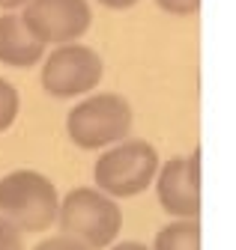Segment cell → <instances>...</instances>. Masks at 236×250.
<instances>
[{
	"mask_svg": "<svg viewBox=\"0 0 236 250\" xmlns=\"http://www.w3.org/2000/svg\"><path fill=\"white\" fill-rule=\"evenodd\" d=\"M57 188L36 170H12L0 179V214L21 232H45L57 221Z\"/></svg>",
	"mask_w": 236,
	"mask_h": 250,
	"instance_id": "7a4b0ae2",
	"label": "cell"
},
{
	"mask_svg": "<svg viewBox=\"0 0 236 250\" xmlns=\"http://www.w3.org/2000/svg\"><path fill=\"white\" fill-rule=\"evenodd\" d=\"M45 45L24 27L21 15H0V62L12 69H33L42 60Z\"/></svg>",
	"mask_w": 236,
	"mask_h": 250,
	"instance_id": "ba28073f",
	"label": "cell"
},
{
	"mask_svg": "<svg viewBox=\"0 0 236 250\" xmlns=\"http://www.w3.org/2000/svg\"><path fill=\"white\" fill-rule=\"evenodd\" d=\"M27 0H0V9H6V12H12V9H18V6H24Z\"/></svg>",
	"mask_w": 236,
	"mask_h": 250,
	"instance_id": "2e32d148",
	"label": "cell"
},
{
	"mask_svg": "<svg viewBox=\"0 0 236 250\" xmlns=\"http://www.w3.org/2000/svg\"><path fill=\"white\" fill-rule=\"evenodd\" d=\"M0 250H24V235L18 227H12L3 214H0Z\"/></svg>",
	"mask_w": 236,
	"mask_h": 250,
	"instance_id": "8fae6325",
	"label": "cell"
},
{
	"mask_svg": "<svg viewBox=\"0 0 236 250\" xmlns=\"http://www.w3.org/2000/svg\"><path fill=\"white\" fill-rule=\"evenodd\" d=\"M111 250H150V247L141 244V241H123V244H114Z\"/></svg>",
	"mask_w": 236,
	"mask_h": 250,
	"instance_id": "9a60e30c",
	"label": "cell"
},
{
	"mask_svg": "<svg viewBox=\"0 0 236 250\" xmlns=\"http://www.w3.org/2000/svg\"><path fill=\"white\" fill-rule=\"evenodd\" d=\"M18 107H21V99H18V89L0 78V131L12 128V122L18 116Z\"/></svg>",
	"mask_w": 236,
	"mask_h": 250,
	"instance_id": "30bf717a",
	"label": "cell"
},
{
	"mask_svg": "<svg viewBox=\"0 0 236 250\" xmlns=\"http://www.w3.org/2000/svg\"><path fill=\"white\" fill-rule=\"evenodd\" d=\"M132 104L120 92H93L66 116V131L81 149H105L132 134Z\"/></svg>",
	"mask_w": 236,
	"mask_h": 250,
	"instance_id": "3957f363",
	"label": "cell"
},
{
	"mask_svg": "<svg viewBox=\"0 0 236 250\" xmlns=\"http://www.w3.org/2000/svg\"><path fill=\"white\" fill-rule=\"evenodd\" d=\"M102 6H108V9H132L138 0H99Z\"/></svg>",
	"mask_w": 236,
	"mask_h": 250,
	"instance_id": "5bb4252c",
	"label": "cell"
},
{
	"mask_svg": "<svg viewBox=\"0 0 236 250\" xmlns=\"http://www.w3.org/2000/svg\"><path fill=\"white\" fill-rule=\"evenodd\" d=\"M156 6L167 15H194L200 9V0H156Z\"/></svg>",
	"mask_w": 236,
	"mask_h": 250,
	"instance_id": "7c38bea8",
	"label": "cell"
},
{
	"mask_svg": "<svg viewBox=\"0 0 236 250\" xmlns=\"http://www.w3.org/2000/svg\"><path fill=\"white\" fill-rule=\"evenodd\" d=\"M102 81V57L87 45H57L42 66V89L54 99H78Z\"/></svg>",
	"mask_w": 236,
	"mask_h": 250,
	"instance_id": "5b68a950",
	"label": "cell"
},
{
	"mask_svg": "<svg viewBox=\"0 0 236 250\" xmlns=\"http://www.w3.org/2000/svg\"><path fill=\"white\" fill-rule=\"evenodd\" d=\"M159 173V152L146 140H120L105 146L102 158L96 161L93 179L96 188L108 197H138L153 185Z\"/></svg>",
	"mask_w": 236,
	"mask_h": 250,
	"instance_id": "277c9868",
	"label": "cell"
},
{
	"mask_svg": "<svg viewBox=\"0 0 236 250\" xmlns=\"http://www.w3.org/2000/svg\"><path fill=\"white\" fill-rule=\"evenodd\" d=\"M54 224H60V232L81 241L87 250H105L123 229V208L99 188H72L57 206Z\"/></svg>",
	"mask_w": 236,
	"mask_h": 250,
	"instance_id": "6da1fadb",
	"label": "cell"
},
{
	"mask_svg": "<svg viewBox=\"0 0 236 250\" xmlns=\"http://www.w3.org/2000/svg\"><path fill=\"white\" fill-rule=\"evenodd\" d=\"M153 250H200V227L197 221H189V217H176L173 224L162 227Z\"/></svg>",
	"mask_w": 236,
	"mask_h": 250,
	"instance_id": "9c48e42d",
	"label": "cell"
},
{
	"mask_svg": "<svg viewBox=\"0 0 236 250\" xmlns=\"http://www.w3.org/2000/svg\"><path fill=\"white\" fill-rule=\"evenodd\" d=\"M21 21L42 45L78 42L93 24L87 0H27Z\"/></svg>",
	"mask_w": 236,
	"mask_h": 250,
	"instance_id": "8992f818",
	"label": "cell"
},
{
	"mask_svg": "<svg viewBox=\"0 0 236 250\" xmlns=\"http://www.w3.org/2000/svg\"><path fill=\"white\" fill-rule=\"evenodd\" d=\"M156 197L162 211L170 217H200V149H194L189 158H170L167 164H159L156 173Z\"/></svg>",
	"mask_w": 236,
	"mask_h": 250,
	"instance_id": "52a82bcc",
	"label": "cell"
},
{
	"mask_svg": "<svg viewBox=\"0 0 236 250\" xmlns=\"http://www.w3.org/2000/svg\"><path fill=\"white\" fill-rule=\"evenodd\" d=\"M33 250H87L81 241H75V238H69V235H54V238H45V241H39Z\"/></svg>",
	"mask_w": 236,
	"mask_h": 250,
	"instance_id": "4fadbf2b",
	"label": "cell"
}]
</instances>
